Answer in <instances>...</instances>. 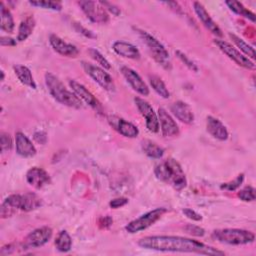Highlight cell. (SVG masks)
Masks as SVG:
<instances>
[{
  "instance_id": "6da1fadb",
  "label": "cell",
  "mask_w": 256,
  "mask_h": 256,
  "mask_svg": "<svg viewBox=\"0 0 256 256\" xmlns=\"http://www.w3.org/2000/svg\"><path fill=\"white\" fill-rule=\"evenodd\" d=\"M138 245L145 249L164 252H188L204 255H224L212 246L200 241L180 236H147L138 241Z\"/></svg>"
},
{
  "instance_id": "7a4b0ae2",
  "label": "cell",
  "mask_w": 256,
  "mask_h": 256,
  "mask_svg": "<svg viewBox=\"0 0 256 256\" xmlns=\"http://www.w3.org/2000/svg\"><path fill=\"white\" fill-rule=\"evenodd\" d=\"M41 204V198L35 193L27 192L24 194H12L3 201L0 207V216L1 218H7L16 210L25 212L32 211L40 207Z\"/></svg>"
},
{
  "instance_id": "3957f363",
  "label": "cell",
  "mask_w": 256,
  "mask_h": 256,
  "mask_svg": "<svg viewBox=\"0 0 256 256\" xmlns=\"http://www.w3.org/2000/svg\"><path fill=\"white\" fill-rule=\"evenodd\" d=\"M157 179L171 185L175 190H182L187 185V179L181 165L173 158L161 162L154 170Z\"/></svg>"
},
{
  "instance_id": "277c9868",
  "label": "cell",
  "mask_w": 256,
  "mask_h": 256,
  "mask_svg": "<svg viewBox=\"0 0 256 256\" xmlns=\"http://www.w3.org/2000/svg\"><path fill=\"white\" fill-rule=\"evenodd\" d=\"M45 84L49 93L59 103L75 109L82 108V101L74 94V92L69 91L54 74L50 72L45 73Z\"/></svg>"
},
{
  "instance_id": "5b68a950",
  "label": "cell",
  "mask_w": 256,
  "mask_h": 256,
  "mask_svg": "<svg viewBox=\"0 0 256 256\" xmlns=\"http://www.w3.org/2000/svg\"><path fill=\"white\" fill-rule=\"evenodd\" d=\"M212 238L229 245H246L254 242L255 235L253 232L244 229L225 228L214 230L212 232Z\"/></svg>"
},
{
  "instance_id": "8992f818",
  "label": "cell",
  "mask_w": 256,
  "mask_h": 256,
  "mask_svg": "<svg viewBox=\"0 0 256 256\" xmlns=\"http://www.w3.org/2000/svg\"><path fill=\"white\" fill-rule=\"evenodd\" d=\"M137 33L139 34L142 41L146 44L149 51L151 52L153 58L164 68H170V61H169V53L165 49V47L152 35L148 32L136 28Z\"/></svg>"
},
{
  "instance_id": "52a82bcc",
  "label": "cell",
  "mask_w": 256,
  "mask_h": 256,
  "mask_svg": "<svg viewBox=\"0 0 256 256\" xmlns=\"http://www.w3.org/2000/svg\"><path fill=\"white\" fill-rule=\"evenodd\" d=\"M166 211H167L166 208H163V207L151 210V211L143 214L142 216L129 222L126 225L125 229L128 233H131V234L145 230L148 227H150L151 225H153L157 220H159L161 218V216H163V214L166 213Z\"/></svg>"
},
{
  "instance_id": "ba28073f",
  "label": "cell",
  "mask_w": 256,
  "mask_h": 256,
  "mask_svg": "<svg viewBox=\"0 0 256 256\" xmlns=\"http://www.w3.org/2000/svg\"><path fill=\"white\" fill-rule=\"evenodd\" d=\"M81 66L86 72L87 75H89L96 83H98L103 89L107 91H114L115 90V83L113 81V78L108 74L105 69L102 67H99L97 65L82 61Z\"/></svg>"
},
{
  "instance_id": "9c48e42d",
  "label": "cell",
  "mask_w": 256,
  "mask_h": 256,
  "mask_svg": "<svg viewBox=\"0 0 256 256\" xmlns=\"http://www.w3.org/2000/svg\"><path fill=\"white\" fill-rule=\"evenodd\" d=\"M214 43L226 56H228L231 60H233L237 65H239L243 68H246V69H250V70L255 69L254 62H252L248 57L244 56L239 50H237L230 43H228L224 40H220V39H215Z\"/></svg>"
},
{
  "instance_id": "30bf717a",
  "label": "cell",
  "mask_w": 256,
  "mask_h": 256,
  "mask_svg": "<svg viewBox=\"0 0 256 256\" xmlns=\"http://www.w3.org/2000/svg\"><path fill=\"white\" fill-rule=\"evenodd\" d=\"M78 4L90 21L97 24H105L109 21L108 13L100 2L79 1Z\"/></svg>"
},
{
  "instance_id": "8fae6325",
  "label": "cell",
  "mask_w": 256,
  "mask_h": 256,
  "mask_svg": "<svg viewBox=\"0 0 256 256\" xmlns=\"http://www.w3.org/2000/svg\"><path fill=\"white\" fill-rule=\"evenodd\" d=\"M51 237H52V229L50 227L44 226V227L37 228L26 236L23 243L21 244V248L32 249V248L41 247L44 244H46Z\"/></svg>"
},
{
  "instance_id": "7c38bea8",
  "label": "cell",
  "mask_w": 256,
  "mask_h": 256,
  "mask_svg": "<svg viewBox=\"0 0 256 256\" xmlns=\"http://www.w3.org/2000/svg\"><path fill=\"white\" fill-rule=\"evenodd\" d=\"M134 102L140 112V114L145 118L146 127L150 132L156 133L159 131V120L158 116L154 112L152 106L140 97H135Z\"/></svg>"
},
{
  "instance_id": "4fadbf2b",
  "label": "cell",
  "mask_w": 256,
  "mask_h": 256,
  "mask_svg": "<svg viewBox=\"0 0 256 256\" xmlns=\"http://www.w3.org/2000/svg\"><path fill=\"white\" fill-rule=\"evenodd\" d=\"M120 70H121L122 75L127 80V82L133 88V90H135L136 92H138L142 96L149 95V88H148V86L146 85V83L142 80V78L139 76V74L136 71H134L133 69H131V68L127 67V66L121 67Z\"/></svg>"
},
{
  "instance_id": "5bb4252c",
  "label": "cell",
  "mask_w": 256,
  "mask_h": 256,
  "mask_svg": "<svg viewBox=\"0 0 256 256\" xmlns=\"http://www.w3.org/2000/svg\"><path fill=\"white\" fill-rule=\"evenodd\" d=\"M159 128L165 137H173L179 134V127L171 115L163 108L158 109Z\"/></svg>"
},
{
  "instance_id": "9a60e30c",
  "label": "cell",
  "mask_w": 256,
  "mask_h": 256,
  "mask_svg": "<svg viewBox=\"0 0 256 256\" xmlns=\"http://www.w3.org/2000/svg\"><path fill=\"white\" fill-rule=\"evenodd\" d=\"M69 85L72 88V91L74 94L82 101H84L86 104H88L90 107L94 108L95 110L100 111L101 110V104L99 101L94 97V95L82 84L75 80H69Z\"/></svg>"
},
{
  "instance_id": "2e32d148",
  "label": "cell",
  "mask_w": 256,
  "mask_h": 256,
  "mask_svg": "<svg viewBox=\"0 0 256 256\" xmlns=\"http://www.w3.org/2000/svg\"><path fill=\"white\" fill-rule=\"evenodd\" d=\"M108 122L118 133L125 137L134 138L139 134V130L134 124L117 116H109Z\"/></svg>"
},
{
  "instance_id": "e0dca14e",
  "label": "cell",
  "mask_w": 256,
  "mask_h": 256,
  "mask_svg": "<svg viewBox=\"0 0 256 256\" xmlns=\"http://www.w3.org/2000/svg\"><path fill=\"white\" fill-rule=\"evenodd\" d=\"M26 180L29 185L36 189H41L51 182L49 174L42 168L32 167L26 173Z\"/></svg>"
},
{
  "instance_id": "ac0fdd59",
  "label": "cell",
  "mask_w": 256,
  "mask_h": 256,
  "mask_svg": "<svg viewBox=\"0 0 256 256\" xmlns=\"http://www.w3.org/2000/svg\"><path fill=\"white\" fill-rule=\"evenodd\" d=\"M49 43L51 47L62 56L76 57L79 54V50L75 45L67 43L55 34H51L49 37Z\"/></svg>"
},
{
  "instance_id": "d6986e66",
  "label": "cell",
  "mask_w": 256,
  "mask_h": 256,
  "mask_svg": "<svg viewBox=\"0 0 256 256\" xmlns=\"http://www.w3.org/2000/svg\"><path fill=\"white\" fill-rule=\"evenodd\" d=\"M193 7H194V11L196 13V15L198 16V18L201 20L202 24L214 35L221 37L222 36V31L219 28V26L213 21V19L210 17V15L208 14V12L206 11V9L204 8V6L200 3V2H194L193 3Z\"/></svg>"
},
{
  "instance_id": "ffe728a7",
  "label": "cell",
  "mask_w": 256,
  "mask_h": 256,
  "mask_svg": "<svg viewBox=\"0 0 256 256\" xmlns=\"http://www.w3.org/2000/svg\"><path fill=\"white\" fill-rule=\"evenodd\" d=\"M16 152L22 157H32L36 154V148L29 138L22 132H17L15 135Z\"/></svg>"
},
{
  "instance_id": "44dd1931",
  "label": "cell",
  "mask_w": 256,
  "mask_h": 256,
  "mask_svg": "<svg viewBox=\"0 0 256 256\" xmlns=\"http://www.w3.org/2000/svg\"><path fill=\"white\" fill-rule=\"evenodd\" d=\"M171 112L174 116L185 124H191L194 121V114L190 106L182 101L174 102L170 107Z\"/></svg>"
},
{
  "instance_id": "7402d4cb",
  "label": "cell",
  "mask_w": 256,
  "mask_h": 256,
  "mask_svg": "<svg viewBox=\"0 0 256 256\" xmlns=\"http://www.w3.org/2000/svg\"><path fill=\"white\" fill-rule=\"evenodd\" d=\"M207 131L216 139L224 141L228 138V130L225 125L215 117L208 116L206 120Z\"/></svg>"
},
{
  "instance_id": "603a6c76",
  "label": "cell",
  "mask_w": 256,
  "mask_h": 256,
  "mask_svg": "<svg viewBox=\"0 0 256 256\" xmlns=\"http://www.w3.org/2000/svg\"><path fill=\"white\" fill-rule=\"evenodd\" d=\"M112 49L116 54L119 56L129 58V59H139L140 58V52L131 43L125 42V41H116L112 45Z\"/></svg>"
},
{
  "instance_id": "cb8c5ba5",
  "label": "cell",
  "mask_w": 256,
  "mask_h": 256,
  "mask_svg": "<svg viewBox=\"0 0 256 256\" xmlns=\"http://www.w3.org/2000/svg\"><path fill=\"white\" fill-rule=\"evenodd\" d=\"M13 70H14L18 80L22 84H24L25 86H28L32 89H36V83L34 81L32 73L28 67L21 65V64H17V65L13 66Z\"/></svg>"
},
{
  "instance_id": "d4e9b609",
  "label": "cell",
  "mask_w": 256,
  "mask_h": 256,
  "mask_svg": "<svg viewBox=\"0 0 256 256\" xmlns=\"http://www.w3.org/2000/svg\"><path fill=\"white\" fill-rule=\"evenodd\" d=\"M34 27H35V20L32 16L26 17L24 20H22L18 27L17 40L20 42L26 40L32 34Z\"/></svg>"
},
{
  "instance_id": "484cf974",
  "label": "cell",
  "mask_w": 256,
  "mask_h": 256,
  "mask_svg": "<svg viewBox=\"0 0 256 256\" xmlns=\"http://www.w3.org/2000/svg\"><path fill=\"white\" fill-rule=\"evenodd\" d=\"M0 15H1V29L7 33H12L14 30V20L10 10L5 6L4 2L0 4Z\"/></svg>"
},
{
  "instance_id": "4316f807",
  "label": "cell",
  "mask_w": 256,
  "mask_h": 256,
  "mask_svg": "<svg viewBox=\"0 0 256 256\" xmlns=\"http://www.w3.org/2000/svg\"><path fill=\"white\" fill-rule=\"evenodd\" d=\"M142 149L144 153L150 158L160 159L164 154V149L150 140H144L142 142Z\"/></svg>"
},
{
  "instance_id": "83f0119b",
  "label": "cell",
  "mask_w": 256,
  "mask_h": 256,
  "mask_svg": "<svg viewBox=\"0 0 256 256\" xmlns=\"http://www.w3.org/2000/svg\"><path fill=\"white\" fill-rule=\"evenodd\" d=\"M226 5L230 8L231 11H233L237 15L243 16V17L251 20L252 22H255V14L253 12H251L249 9H247L246 7H244L242 3L238 2V1H226Z\"/></svg>"
},
{
  "instance_id": "f1b7e54d",
  "label": "cell",
  "mask_w": 256,
  "mask_h": 256,
  "mask_svg": "<svg viewBox=\"0 0 256 256\" xmlns=\"http://www.w3.org/2000/svg\"><path fill=\"white\" fill-rule=\"evenodd\" d=\"M229 37L231 38V40L233 41V43L240 49V51H242L245 55L248 56V58L250 59H255V50L252 46H250L248 43H246L243 39H241L239 36L233 34V33H229Z\"/></svg>"
},
{
  "instance_id": "f546056e",
  "label": "cell",
  "mask_w": 256,
  "mask_h": 256,
  "mask_svg": "<svg viewBox=\"0 0 256 256\" xmlns=\"http://www.w3.org/2000/svg\"><path fill=\"white\" fill-rule=\"evenodd\" d=\"M55 246L61 252H68L72 246V239L67 231L62 230L59 232L55 239Z\"/></svg>"
},
{
  "instance_id": "4dcf8cb0",
  "label": "cell",
  "mask_w": 256,
  "mask_h": 256,
  "mask_svg": "<svg viewBox=\"0 0 256 256\" xmlns=\"http://www.w3.org/2000/svg\"><path fill=\"white\" fill-rule=\"evenodd\" d=\"M149 80H150V84H151L152 88L154 89V91H155L159 96H161V97L164 98V99L169 98L170 92L168 91V89H167L165 83L161 80L160 77L153 75V76H150V77H149Z\"/></svg>"
},
{
  "instance_id": "1f68e13d",
  "label": "cell",
  "mask_w": 256,
  "mask_h": 256,
  "mask_svg": "<svg viewBox=\"0 0 256 256\" xmlns=\"http://www.w3.org/2000/svg\"><path fill=\"white\" fill-rule=\"evenodd\" d=\"M29 4L32 6L54 10V11H60L62 9V4L59 1H50V0H35V1H29Z\"/></svg>"
},
{
  "instance_id": "d6a6232c",
  "label": "cell",
  "mask_w": 256,
  "mask_h": 256,
  "mask_svg": "<svg viewBox=\"0 0 256 256\" xmlns=\"http://www.w3.org/2000/svg\"><path fill=\"white\" fill-rule=\"evenodd\" d=\"M89 54L103 69H110L111 68V65H110L109 61L97 49L91 48L89 50Z\"/></svg>"
},
{
  "instance_id": "836d02e7",
  "label": "cell",
  "mask_w": 256,
  "mask_h": 256,
  "mask_svg": "<svg viewBox=\"0 0 256 256\" xmlns=\"http://www.w3.org/2000/svg\"><path fill=\"white\" fill-rule=\"evenodd\" d=\"M237 195L240 200L245 202H251L255 200V189L252 186H246L241 189Z\"/></svg>"
},
{
  "instance_id": "e575fe53",
  "label": "cell",
  "mask_w": 256,
  "mask_h": 256,
  "mask_svg": "<svg viewBox=\"0 0 256 256\" xmlns=\"http://www.w3.org/2000/svg\"><path fill=\"white\" fill-rule=\"evenodd\" d=\"M243 180H244V174H239L234 180L227 183H223L221 185V189H224L227 191H234L240 187V185L243 183Z\"/></svg>"
},
{
  "instance_id": "d590c367",
  "label": "cell",
  "mask_w": 256,
  "mask_h": 256,
  "mask_svg": "<svg viewBox=\"0 0 256 256\" xmlns=\"http://www.w3.org/2000/svg\"><path fill=\"white\" fill-rule=\"evenodd\" d=\"M0 142H1V151L3 153L8 152V151L11 150L13 143H12V139H11L9 134H7L5 132H2L1 136H0Z\"/></svg>"
},
{
  "instance_id": "8d00e7d4",
  "label": "cell",
  "mask_w": 256,
  "mask_h": 256,
  "mask_svg": "<svg viewBox=\"0 0 256 256\" xmlns=\"http://www.w3.org/2000/svg\"><path fill=\"white\" fill-rule=\"evenodd\" d=\"M175 53H176L177 57H178L190 70H192V71H194V72H197V71H198V67L196 66V64H195L191 59H189L187 55H185L183 52H181V51H179V50H177Z\"/></svg>"
},
{
  "instance_id": "74e56055",
  "label": "cell",
  "mask_w": 256,
  "mask_h": 256,
  "mask_svg": "<svg viewBox=\"0 0 256 256\" xmlns=\"http://www.w3.org/2000/svg\"><path fill=\"white\" fill-rule=\"evenodd\" d=\"M185 231L191 235L194 236H200L202 237L205 234V230L203 228H201L200 226L197 225H193V224H188L185 226Z\"/></svg>"
},
{
  "instance_id": "f35d334b",
  "label": "cell",
  "mask_w": 256,
  "mask_h": 256,
  "mask_svg": "<svg viewBox=\"0 0 256 256\" xmlns=\"http://www.w3.org/2000/svg\"><path fill=\"white\" fill-rule=\"evenodd\" d=\"M182 212L184 213V215H185L187 218H189V219H191V220H193V221H201V220H202L201 214L197 213L196 211H194V210H192V209H190V208H185V209L182 210Z\"/></svg>"
},
{
  "instance_id": "ab89813d",
  "label": "cell",
  "mask_w": 256,
  "mask_h": 256,
  "mask_svg": "<svg viewBox=\"0 0 256 256\" xmlns=\"http://www.w3.org/2000/svg\"><path fill=\"white\" fill-rule=\"evenodd\" d=\"M127 203H128V199H127V198L119 197V198L112 199V200L109 202V206H110L112 209H117V208H120V207L126 205Z\"/></svg>"
},
{
  "instance_id": "60d3db41",
  "label": "cell",
  "mask_w": 256,
  "mask_h": 256,
  "mask_svg": "<svg viewBox=\"0 0 256 256\" xmlns=\"http://www.w3.org/2000/svg\"><path fill=\"white\" fill-rule=\"evenodd\" d=\"M100 3H101V5L105 8V10L107 9L109 12H111L113 15H115V16H118L120 13H121V11H120V9L117 7V6H115L114 4H112V3H110V2H107V1H99Z\"/></svg>"
},
{
  "instance_id": "b9f144b4",
  "label": "cell",
  "mask_w": 256,
  "mask_h": 256,
  "mask_svg": "<svg viewBox=\"0 0 256 256\" xmlns=\"http://www.w3.org/2000/svg\"><path fill=\"white\" fill-rule=\"evenodd\" d=\"M74 28H75V30H76L77 32L83 34L85 37H88V38H96V35L93 34L92 31L86 29L85 27H83L82 25H80V24H78V23H74Z\"/></svg>"
},
{
  "instance_id": "7bdbcfd3",
  "label": "cell",
  "mask_w": 256,
  "mask_h": 256,
  "mask_svg": "<svg viewBox=\"0 0 256 256\" xmlns=\"http://www.w3.org/2000/svg\"><path fill=\"white\" fill-rule=\"evenodd\" d=\"M112 223H113V219L110 216H102L99 218V221H98V225L102 229L110 227Z\"/></svg>"
},
{
  "instance_id": "ee69618b",
  "label": "cell",
  "mask_w": 256,
  "mask_h": 256,
  "mask_svg": "<svg viewBox=\"0 0 256 256\" xmlns=\"http://www.w3.org/2000/svg\"><path fill=\"white\" fill-rule=\"evenodd\" d=\"M34 140L40 144H45L46 143V140H47V136H46V133L44 132H36L34 134Z\"/></svg>"
},
{
  "instance_id": "f6af8a7d",
  "label": "cell",
  "mask_w": 256,
  "mask_h": 256,
  "mask_svg": "<svg viewBox=\"0 0 256 256\" xmlns=\"http://www.w3.org/2000/svg\"><path fill=\"white\" fill-rule=\"evenodd\" d=\"M0 43L2 46H14L16 45V41L10 37L2 36L0 39Z\"/></svg>"
},
{
  "instance_id": "bcb514c9",
  "label": "cell",
  "mask_w": 256,
  "mask_h": 256,
  "mask_svg": "<svg viewBox=\"0 0 256 256\" xmlns=\"http://www.w3.org/2000/svg\"><path fill=\"white\" fill-rule=\"evenodd\" d=\"M1 80H4V71H1Z\"/></svg>"
}]
</instances>
